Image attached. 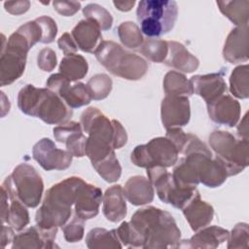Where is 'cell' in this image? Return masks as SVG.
<instances>
[{"mask_svg":"<svg viewBox=\"0 0 249 249\" xmlns=\"http://www.w3.org/2000/svg\"><path fill=\"white\" fill-rule=\"evenodd\" d=\"M116 230L123 246L129 248H177L181 231L170 213L155 206L138 209L129 222Z\"/></svg>","mask_w":249,"mask_h":249,"instance_id":"cell-1","label":"cell"},{"mask_svg":"<svg viewBox=\"0 0 249 249\" xmlns=\"http://www.w3.org/2000/svg\"><path fill=\"white\" fill-rule=\"evenodd\" d=\"M80 124L89 135L85 150L91 162L102 160L126 144L127 134L122 124L117 120H109L96 107L86 109L81 115Z\"/></svg>","mask_w":249,"mask_h":249,"instance_id":"cell-2","label":"cell"},{"mask_svg":"<svg viewBox=\"0 0 249 249\" xmlns=\"http://www.w3.org/2000/svg\"><path fill=\"white\" fill-rule=\"evenodd\" d=\"M83 182L82 178L72 176L53 185L36 212V225L45 230L63 227L71 216L78 189Z\"/></svg>","mask_w":249,"mask_h":249,"instance_id":"cell-3","label":"cell"},{"mask_svg":"<svg viewBox=\"0 0 249 249\" xmlns=\"http://www.w3.org/2000/svg\"><path fill=\"white\" fill-rule=\"evenodd\" d=\"M18 109L25 115L36 117L48 124L69 122L73 110L63 99L48 88L24 86L18 95Z\"/></svg>","mask_w":249,"mask_h":249,"instance_id":"cell-4","label":"cell"},{"mask_svg":"<svg viewBox=\"0 0 249 249\" xmlns=\"http://www.w3.org/2000/svg\"><path fill=\"white\" fill-rule=\"evenodd\" d=\"M110 73L125 80H140L147 73L148 63L141 56L124 50L113 41H102L93 53Z\"/></svg>","mask_w":249,"mask_h":249,"instance_id":"cell-5","label":"cell"},{"mask_svg":"<svg viewBox=\"0 0 249 249\" xmlns=\"http://www.w3.org/2000/svg\"><path fill=\"white\" fill-rule=\"evenodd\" d=\"M178 6L173 0H143L136 10L140 30L148 37H160L168 33L177 19Z\"/></svg>","mask_w":249,"mask_h":249,"instance_id":"cell-6","label":"cell"},{"mask_svg":"<svg viewBox=\"0 0 249 249\" xmlns=\"http://www.w3.org/2000/svg\"><path fill=\"white\" fill-rule=\"evenodd\" d=\"M9 197H16L26 207L39 205L44 191L41 175L28 163H19L15 167L1 186Z\"/></svg>","mask_w":249,"mask_h":249,"instance_id":"cell-7","label":"cell"},{"mask_svg":"<svg viewBox=\"0 0 249 249\" xmlns=\"http://www.w3.org/2000/svg\"><path fill=\"white\" fill-rule=\"evenodd\" d=\"M209 144L229 176L236 175L248 166V140L236 139L229 131L214 130L209 135Z\"/></svg>","mask_w":249,"mask_h":249,"instance_id":"cell-8","label":"cell"},{"mask_svg":"<svg viewBox=\"0 0 249 249\" xmlns=\"http://www.w3.org/2000/svg\"><path fill=\"white\" fill-rule=\"evenodd\" d=\"M2 51L0 57V85L9 86L23 74L28 51L32 48L27 39L16 31L9 37L7 44L2 34Z\"/></svg>","mask_w":249,"mask_h":249,"instance_id":"cell-9","label":"cell"},{"mask_svg":"<svg viewBox=\"0 0 249 249\" xmlns=\"http://www.w3.org/2000/svg\"><path fill=\"white\" fill-rule=\"evenodd\" d=\"M148 180L156 188L159 198L173 207L183 209L191 200L200 196L196 188H183L173 180L172 174L165 167L153 166L147 168Z\"/></svg>","mask_w":249,"mask_h":249,"instance_id":"cell-10","label":"cell"},{"mask_svg":"<svg viewBox=\"0 0 249 249\" xmlns=\"http://www.w3.org/2000/svg\"><path fill=\"white\" fill-rule=\"evenodd\" d=\"M175 145L166 137H156L148 143L136 146L130 155L132 163L139 167H170L178 160Z\"/></svg>","mask_w":249,"mask_h":249,"instance_id":"cell-11","label":"cell"},{"mask_svg":"<svg viewBox=\"0 0 249 249\" xmlns=\"http://www.w3.org/2000/svg\"><path fill=\"white\" fill-rule=\"evenodd\" d=\"M70 83L71 82L62 74L56 73L49 77L46 86L60 96L72 109L88 105L91 101V96L87 85L80 82L74 85H70Z\"/></svg>","mask_w":249,"mask_h":249,"instance_id":"cell-12","label":"cell"},{"mask_svg":"<svg viewBox=\"0 0 249 249\" xmlns=\"http://www.w3.org/2000/svg\"><path fill=\"white\" fill-rule=\"evenodd\" d=\"M33 159L45 170H64L72 163L73 156L67 150L58 149L49 138H42L32 149Z\"/></svg>","mask_w":249,"mask_h":249,"instance_id":"cell-13","label":"cell"},{"mask_svg":"<svg viewBox=\"0 0 249 249\" xmlns=\"http://www.w3.org/2000/svg\"><path fill=\"white\" fill-rule=\"evenodd\" d=\"M160 118L165 129L186 125L191 118L189 98L187 96L166 95L161 100Z\"/></svg>","mask_w":249,"mask_h":249,"instance_id":"cell-14","label":"cell"},{"mask_svg":"<svg viewBox=\"0 0 249 249\" xmlns=\"http://www.w3.org/2000/svg\"><path fill=\"white\" fill-rule=\"evenodd\" d=\"M53 137L66 146V150L73 157L82 158L86 156L87 137L83 133V127L80 123L67 122L55 126L53 129Z\"/></svg>","mask_w":249,"mask_h":249,"instance_id":"cell-15","label":"cell"},{"mask_svg":"<svg viewBox=\"0 0 249 249\" xmlns=\"http://www.w3.org/2000/svg\"><path fill=\"white\" fill-rule=\"evenodd\" d=\"M102 197L103 195L99 188L84 181L77 192L74 204L75 216L84 221L94 218L99 212Z\"/></svg>","mask_w":249,"mask_h":249,"instance_id":"cell-16","label":"cell"},{"mask_svg":"<svg viewBox=\"0 0 249 249\" xmlns=\"http://www.w3.org/2000/svg\"><path fill=\"white\" fill-rule=\"evenodd\" d=\"M57 229L45 230L37 225L28 228L24 231L15 235L12 248L13 249H52L55 247L54 239Z\"/></svg>","mask_w":249,"mask_h":249,"instance_id":"cell-17","label":"cell"},{"mask_svg":"<svg viewBox=\"0 0 249 249\" xmlns=\"http://www.w3.org/2000/svg\"><path fill=\"white\" fill-rule=\"evenodd\" d=\"M209 118L218 124L234 126L240 118V104L232 96L224 94L206 104Z\"/></svg>","mask_w":249,"mask_h":249,"instance_id":"cell-18","label":"cell"},{"mask_svg":"<svg viewBox=\"0 0 249 249\" xmlns=\"http://www.w3.org/2000/svg\"><path fill=\"white\" fill-rule=\"evenodd\" d=\"M190 81L193 85L194 93L202 97L206 104L213 102L227 91V85L221 73L195 75Z\"/></svg>","mask_w":249,"mask_h":249,"instance_id":"cell-19","label":"cell"},{"mask_svg":"<svg viewBox=\"0 0 249 249\" xmlns=\"http://www.w3.org/2000/svg\"><path fill=\"white\" fill-rule=\"evenodd\" d=\"M223 57L230 63H239L248 59V27L233 28L225 42Z\"/></svg>","mask_w":249,"mask_h":249,"instance_id":"cell-20","label":"cell"},{"mask_svg":"<svg viewBox=\"0 0 249 249\" xmlns=\"http://www.w3.org/2000/svg\"><path fill=\"white\" fill-rule=\"evenodd\" d=\"M229 231L218 226L204 227L190 239L180 240L177 248H217L228 240Z\"/></svg>","mask_w":249,"mask_h":249,"instance_id":"cell-21","label":"cell"},{"mask_svg":"<svg viewBox=\"0 0 249 249\" xmlns=\"http://www.w3.org/2000/svg\"><path fill=\"white\" fill-rule=\"evenodd\" d=\"M71 35L77 47L86 53H94L102 40L100 27L90 19H82L72 29Z\"/></svg>","mask_w":249,"mask_h":249,"instance_id":"cell-22","label":"cell"},{"mask_svg":"<svg viewBox=\"0 0 249 249\" xmlns=\"http://www.w3.org/2000/svg\"><path fill=\"white\" fill-rule=\"evenodd\" d=\"M168 53L163 61L167 66L184 73H192L199 66V60L192 54L184 45L176 41H167Z\"/></svg>","mask_w":249,"mask_h":249,"instance_id":"cell-23","label":"cell"},{"mask_svg":"<svg viewBox=\"0 0 249 249\" xmlns=\"http://www.w3.org/2000/svg\"><path fill=\"white\" fill-rule=\"evenodd\" d=\"M124 197L132 205H144L153 201L154 199V187L151 182L140 175L130 177L123 188Z\"/></svg>","mask_w":249,"mask_h":249,"instance_id":"cell-24","label":"cell"},{"mask_svg":"<svg viewBox=\"0 0 249 249\" xmlns=\"http://www.w3.org/2000/svg\"><path fill=\"white\" fill-rule=\"evenodd\" d=\"M183 214L194 231L208 226L214 217L212 205L200 199V196L191 200L183 209Z\"/></svg>","mask_w":249,"mask_h":249,"instance_id":"cell-25","label":"cell"},{"mask_svg":"<svg viewBox=\"0 0 249 249\" xmlns=\"http://www.w3.org/2000/svg\"><path fill=\"white\" fill-rule=\"evenodd\" d=\"M102 203V211L108 221L117 223L126 216V203L121 185H114L107 189L103 195Z\"/></svg>","mask_w":249,"mask_h":249,"instance_id":"cell-26","label":"cell"},{"mask_svg":"<svg viewBox=\"0 0 249 249\" xmlns=\"http://www.w3.org/2000/svg\"><path fill=\"white\" fill-rule=\"evenodd\" d=\"M220 12L237 26H245L249 18V1L232 0L217 1Z\"/></svg>","mask_w":249,"mask_h":249,"instance_id":"cell-27","label":"cell"},{"mask_svg":"<svg viewBox=\"0 0 249 249\" xmlns=\"http://www.w3.org/2000/svg\"><path fill=\"white\" fill-rule=\"evenodd\" d=\"M89 70L86 58L77 53L65 55L59 64V73L66 77L70 82H76L83 79Z\"/></svg>","mask_w":249,"mask_h":249,"instance_id":"cell-28","label":"cell"},{"mask_svg":"<svg viewBox=\"0 0 249 249\" xmlns=\"http://www.w3.org/2000/svg\"><path fill=\"white\" fill-rule=\"evenodd\" d=\"M86 244L90 249H116L123 247L115 230L107 231L102 228L90 230L86 236Z\"/></svg>","mask_w":249,"mask_h":249,"instance_id":"cell-29","label":"cell"},{"mask_svg":"<svg viewBox=\"0 0 249 249\" xmlns=\"http://www.w3.org/2000/svg\"><path fill=\"white\" fill-rule=\"evenodd\" d=\"M163 89L166 95L191 96L194 94L193 85L184 74L177 71H169L163 79Z\"/></svg>","mask_w":249,"mask_h":249,"instance_id":"cell-30","label":"cell"},{"mask_svg":"<svg viewBox=\"0 0 249 249\" xmlns=\"http://www.w3.org/2000/svg\"><path fill=\"white\" fill-rule=\"evenodd\" d=\"M93 168L96 172L109 183L116 182L120 179L122 174V166L116 157L115 152L113 151L107 157L103 158L100 160L91 162Z\"/></svg>","mask_w":249,"mask_h":249,"instance_id":"cell-31","label":"cell"},{"mask_svg":"<svg viewBox=\"0 0 249 249\" xmlns=\"http://www.w3.org/2000/svg\"><path fill=\"white\" fill-rule=\"evenodd\" d=\"M249 68L247 64L235 67L230 77V90L237 98L249 96Z\"/></svg>","mask_w":249,"mask_h":249,"instance_id":"cell-32","label":"cell"},{"mask_svg":"<svg viewBox=\"0 0 249 249\" xmlns=\"http://www.w3.org/2000/svg\"><path fill=\"white\" fill-rule=\"evenodd\" d=\"M117 32L122 44L129 49L140 48L144 42L140 28L132 21L122 22L118 26Z\"/></svg>","mask_w":249,"mask_h":249,"instance_id":"cell-33","label":"cell"},{"mask_svg":"<svg viewBox=\"0 0 249 249\" xmlns=\"http://www.w3.org/2000/svg\"><path fill=\"white\" fill-rule=\"evenodd\" d=\"M138 51L149 60L160 63L165 60L168 53L167 41L159 39H147L143 42Z\"/></svg>","mask_w":249,"mask_h":249,"instance_id":"cell-34","label":"cell"},{"mask_svg":"<svg viewBox=\"0 0 249 249\" xmlns=\"http://www.w3.org/2000/svg\"><path fill=\"white\" fill-rule=\"evenodd\" d=\"M10 207L8 225L16 231L23 230L29 224V214L25 205L16 197H9Z\"/></svg>","mask_w":249,"mask_h":249,"instance_id":"cell-35","label":"cell"},{"mask_svg":"<svg viewBox=\"0 0 249 249\" xmlns=\"http://www.w3.org/2000/svg\"><path fill=\"white\" fill-rule=\"evenodd\" d=\"M112 79L103 73L92 76L87 83V88L93 100L106 98L112 90Z\"/></svg>","mask_w":249,"mask_h":249,"instance_id":"cell-36","label":"cell"},{"mask_svg":"<svg viewBox=\"0 0 249 249\" xmlns=\"http://www.w3.org/2000/svg\"><path fill=\"white\" fill-rule=\"evenodd\" d=\"M83 15L87 19L94 21L101 30H108L112 27L113 18L111 14L104 7L96 3H90L84 7Z\"/></svg>","mask_w":249,"mask_h":249,"instance_id":"cell-37","label":"cell"},{"mask_svg":"<svg viewBox=\"0 0 249 249\" xmlns=\"http://www.w3.org/2000/svg\"><path fill=\"white\" fill-rule=\"evenodd\" d=\"M229 249L231 248H248L249 241V229L246 223H238L229 233L228 238Z\"/></svg>","mask_w":249,"mask_h":249,"instance_id":"cell-38","label":"cell"},{"mask_svg":"<svg viewBox=\"0 0 249 249\" xmlns=\"http://www.w3.org/2000/svg\"><path fill=\"white\" fill-rule=\"evenodd\" d=\"M63 235L67 242L74 243L83 239L85 233L84 220L74 216V218L62 227Z\"/></svg>","mask_w":249,"mask_h":249,"instance_id":"cell-39","label":"cell"},{"mask_svg":"<svg viewBox=\"0 0 249 249\" xmlns=\"http://www.w3.org/2000/svg\"><path fill=\"white\" fill-rule=\"evenodd\" d=\"M35 20L40 25L42 30L41 43L50 44L53 42L57 34V26L55 21L48 16H42L37 18Z\"/></svg>","mask_w":249,"mask_h":249,"instance_id":"cell-40","label":"cell"},{"mask_svg":"<svg viewBox=\"0 0 249 249\" xmlns=\"http://www.w3.org/2000/svg\"><path fill=\"white\" fill-rule=\"evenodd\" d=\"M18 31H19L27 39L31 47H33L37 42H41L42 30L36 20L24 23L18 28Z\"/></svg>","mask_w":249,"mask_h":249,"instance_id":"cell-41","label":"cell"},{"mask_svg":"<svg viewBox=\"0 0 249 249\" xmlns=\"http://www.w3.org/2000/svg\"><path fill=\"white\" fill-rule=\"evenodd\" d=\"M57 58L54 51L50 48H45L40 51L37 56L38 67L46 72L53 71L56 66Z\"/></svg>","mask_w":249,"mask_h":249,"instance_id":"cell-42","label":"cell"},{"mask_svg":"<svg viewBox=\"0 0 249 249\" xmlns=\"http://www.w3.org/2000/svg\"><path fill=\"white\" fill-rule=\"evenodd\" d=\"M53 9L64 17H72L81 8V3L78 1H53Z\"/></svg>","mask_w":249,"mask_h":249,"instance_id":"cell-43","label":"cell"},{"mask_svg":"<svg viewBox=\"0 0 249 249\" xmlns=\"http://www.w3.org/2000/svg\"><path fill=\"white\" fill-rule=\"evenodd\" d=\"M57 45L58 48L63 52V53L65 55L67 54H71V53H76L78 47L72 37V35H70L68 32L63 33L58 41H57Z\"/></svg>","mask_w":249,"mask_h":249,"instance_id":"cell-44","label":"cell"},{"mask_svg":"<svg viewBox=\"0 0 249 249\" xmlns=\"http://www.w3.org/2000/svg\"><path fill=\"white\" fill-rule=\"evenodd\" d=\"M30 2L27 0L21 1H7L4 3L5 10L12 15H21L26 13L29 10Z\"/></svg>","mask_w":249,"mask_h":249,"instance_id":"cell-45","label":"cell"},{"mask_svg":"<svg viewBox=\"0 0 249 249\" xmlns=\"http://www.w3.org/2000/svg\"><path fill=\"white\" fill-rule=\"evenodd\" d=\"M15 237L14 230L13 228L9 226H5L4 224L1 225V246L2 248H5L7 245H9L11 242H13Z\"/></svg>","mask_w":249,"mask_h":249,"instance_id":"cell-46","label":"cell"},{"mask_svg":"<svg viewBox=\"0 0 249 249\" xmlns=\"http://www.w3.org/2000/svg\"><path fill=\"white\" fill-rule=\"evenodd\" d=\"M9 196L6 191L1 187V223H7L8 215H9V207L10 204L8 203Z\"/></svg>","mask_w":249,"mask_h":249,"instance_id":"cell-47","label":"cell"},{"mask_svg":"<svg viewBox=\"0 0 249 249\" xmlns=\"http://www.w3.org/2000/svg\"><path fill=\"white\" fill-rule=\"evenodd\" d=\"M247 113L244 115L242 121L239 123L237 126V134L240 139L248 140V125H247Z\"/></svg>","mask_w":249,"mask_h":249,"instance_id":"cell-48","label":"cell"},{"mask_svg":"<svg viewBox=\"0 0 249 249\" xmlns=\"http://www.w3.org/2000/svg\"><path fill=\"white\" fill-rule=\"evenodd\" d=\"M113 4L120 11H122V12H128L134 6L135 1L134 0H132V1H114Z\"/></svg>","mask_w":249,"mask_h":249,"instance_id":"cell-49","label":"cell"}]
</instances>
